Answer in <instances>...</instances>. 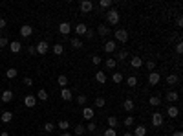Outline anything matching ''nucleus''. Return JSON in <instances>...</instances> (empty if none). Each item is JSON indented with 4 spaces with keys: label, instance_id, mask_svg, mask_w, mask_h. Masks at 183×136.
Instances as JSON below:
<instances>
[{
    "label": "nucleus",
    "instance_id": "1",
    "mask_svg": "<svg viewBox=\"0 0 183 136\" xmlns=\"http://www.w3.org/2000/svg\"><path fill=\"white\" fill-rule=\"evenodd\" d=\"M119 11L117 9H110L108 13H106V22L110 24V26H117L119 24Z\"/></svg>",
    "mask_w": 183,
    "mask_h": 136
},
{
    "label": "nucleus",
    "instance_id": "2",
    "mask_svg": "<svg viewBox=\"0 0 183 136\" xmlns=\"http://www.w3.org/2000/svg\"><path fill=\"white\" fill-rule=\"evenodd\" d=\"M114 37H115V41H117V42H126V41H128V29L119 28V29H115Z\"/></svg>",
    "mask_w": 183,
    "mask_h": 136
},
{
    "label": "nucleus",
    "instance_id": "3",
    "mask_svg": "<svg viewBox=\"0 0 183 136\" xmlns=\"http://www.w3.org/2000/svg\"><path fill=\"white\" fill-rule=\"evenodd\" d=\"M48 50H49V44H48L46 41H40V42H37V46H35V52L40 53V55L48 53Z\"/></svg>",
    "mask_w": 183,
    "mask_h": 136
},
{
    "label": "nucleus",
    "instance_id": "4",
    "mask_svg": "<svg viewBox=\"0 0 183 136\" xmlns=\"http://www.w3.org/2000/svg\"><path fill=\"white\" fill-rule=\"evenodd\" d=\"M159 81H161V76H159L156 70L148 74V85H150V87H156V85H159Z\"/></svg>",
    "mask_w": 183,
    "mask_h": 136
},
{
    "label": "nucleus",
    "instance_id": "5",
    "mask_svg": "<svg viewBox=\"0 0 183 136\" xmlns=\"http://www.w3.org/2000/svg\"><path fill=\"white\" fill-rule=\"evenodd\" d=\"M150 120H152V125H154V127H161V125H163V114H161V112H154Z\"/></svg>",
    "mask_w": 183,
    "mask_h": 136
},
{
    "label": "nucleus",
    "instance_id": "6",
    "mask_svg": "<svg viewBox=\"0 0 183 136\" xmlns=\"http://www.w3.org/2000/svg\"><path fill=\"white\" fill-rule=\"evenodd\" d=\"M79 9H81L82 13H90V11L93 9V4H92L90 0H82V2L79 4Z\"/></svg>",
    "mask_w": 183,
    "mask_h": 136
},
{
    "label": "nucleus",
    "instance_id": "7",
    "mask_svg": "<svg viewBox=\"0 0 183 136\" xmlns=\"http://www.w3.org/2000/svg\"><path fill=\"white\" fill-rule=\"evenodd\" d=\"M93 116H95V111H93V109H90V107H84V109H82V118H84V120L93 122Z\"/></svg>",
    "mask_w": 183,
    "mask_h": 136
},
{
    "label": "nucleus",
    "instance_id": "8",
    "mask_svg": "<svg viewBox=\"0 0 183 136\" xmlns=\"http://www.w3.org/2000/svg\"><path fill=\"white\" fill-rule=\"evenodd\" d=\"M165 99H167L169 103H176V101L180 99V94H178L176 90H169V92H167V96H165Z\"/></svg>",
    "mask_w": 183,
    "mask_h": 136
},
{
    "label": "nucleus",
    "instance_id": "9",
    "mask_svg": "<svg viewBox=\"0 0 183 136\" xmlns=\"http://www.w3.org/2000/svg\"><path fill=\"white\" fill-rule=\"evenodd\" d=\"M59 31H60V35H70V31H71L70 22H60L59 24Z\"/></svg>",
    "mask_w": 183,
    "mask_h": 136
},
{
    "label": "nucleus",
    "instance_id": "10",
    "mask_svg": "<svg viewBox=\"0 0 183 136\" xmlns=\"http://www.w3.org/2000/svg\"><path fill=\"white\" fill-rule=\"evenodd\" d=\"M108 33H110V28H108L106 24H99V26H97V35H99V37H106Z\"/></svg>",
    "mask_w": 183,
    "mask_h": 136
},
{
    "label": "nucleus",
    "instance_id": "11",
    "mask_svg": "<svg viewBox=\"0 0 183 136\" xmlns=\"http://www.w3.org/2000/svg\"><path fill=\"white\" fill-rule=\"evenodd\" d=\"M103 48H104V52H106V53H114V52H115V48H117V44H115L114 41H106Z\"/></svg>",
    "mask_w": 183,
    "mask_h": 136
},
{
    "label": "nucleus",
    "instance_id": "12",
    "mask_svg": "<svg viewBox=\"0 0 183 136\" xmlns=\"http://www.w3.org/2000/svg\"><path fill=\"white\" fill-rule=\"evenodd\" d=\"M60 98H62L64 101H71V99H73V94H71L70 88H60Z\"/></svg>",
    "mask_w": 183,
    "mask_h": 136
},
{
    "label": "nucleus",
    "instance_id": "13",
    "mask_svg": "<svg viewBox=\"0 0 183 136\" xmlns=\"http://www.w3.org/2000/svg\"><path fill=\"white\" fill-rule=\"evenodd\" d=\"M24 105H26L27 109H33V107L37 105V98H35V96H26V98H24Z\"/></svg>",
    "mask_w": 183,
    "mask_h": 136
},
{
    "label": "nucleus",
    "instance_id": "14",
    "mask_svg": "<svg viewBox=\"0 0 183 136\" xmlns=\"http://www.w3.org/2000/svg\"><path fill=\"white\" fill-rule=\"evenodd\" d=\"M167 116H169V118H178V116H180V109H178L176 105H170V107L167 109Z\"/></svg>",
    "mask_w": 183,
    "mask_h": 136
},
{
    "label": "nucleus",
    "instance_id": "15",
    "mask_svg": "<svg viewBox=\"0 0 183 136\" xmlns=\"http://www.w3.org/2000/svg\"><path fill=\"white\" fill-rule=\"evenodd\" d=\"M86 31H88V26H86V24H82V22H81V24H77V26H75V33H77L79 37L86 35Z\"/></svg>",
    "mask_w": 183,
    "mask_h": 136
},
{
    "label": "nucleus",
    "instance_id": "16",
    "mask_svg": "<svg viewBox=\"0 0 183 136\" xmlns=\"http://www.w3.org/2000/svg\"><path fill=\"white\" fill-rule=\"evenodd\" d=\"M130 64H132L134 68H141V66H143V59H141L139 55H134V57H130Z\"/></svg>",
    "mask_w": 183,
    "mask_h": 136
},
{
    "label": "nucleus",
    "instance_id": "17",
    "mask_svg": "<svg viewBox=\"0 0 183 136\" xmlns=\"http://www.w3.org/2000/svg\"><path fill=\"white\" fill-rule=\"evenodd\" d=\"M31 33H33V28H31L29 24H24V26L20 28V35H22V37H29Z\"/></svg>",
    "mask_w": 183,
    "mask_h": 136
},
{
    "label": "nucleus",
    "instance_id": "18",
    "mask_svg": "<svg viewBox=\"0 0 183 136\" xmlns=\"http://www.w3.org/2000/svg\"><path fill=\"white\" fill-rule=\"evenodd\" d=\"M106 79H108V77H106V74H104V72H101V70H99V72H95V81H97L99 85H104V83H106Z\"/></svg>",
    "mask_w": 183,
    "mask_h": 136
},
{
    "label": "nucleus",
    "instance_id": "19",
    "mask_svg": "<svg viewBox=\"0 0 183 136\" xmlns=\"http://www.w3.org/2000/svg\"><path fill=\"white\" fill-rule=\"evenodd\" d=\"M70 44H71V46H73V48H75V50H81V48H82V44H84V42H82V41H81V39H79V37H73V39H70Z\"/></svg>",
    "mask_w": 183,
    "mask_h": 136
},
{
    "label": "nucleus",
    "instance_id": "20",
    "mask_svg": "<svg viewBox=\"0 0 183 136\" xmlns=\"http://www.w3.org/2000/svg\"><path fill=\"white\" fill-rule=\"evenodd\" d=\"M123 109H125L126 112H132V111L136 109V103H134L132 99H125V103H123Z\"/></svg>",
    "mask_w": 183,
    "mask_h": 136
},
{
    "label": "nucleus",
    "instance_id": "21",
    "mask_svg": "<svg viewBox=\"0 0 183 136\" xmlns=\"http://www.w3.org/2000/svg\"><path fill=\"white\" fill-rule=\"evenodd\" d=\"M132 134L134 136H147V127H145V125H137Z\"/></svg>",
    "mask_w": 183,
    "mask_h": 136
},
{
    "label": "nucleus",
    "instance_id": "22",
    "mask_svg": "<svg viewBox=\"0 0 183 136\" xmlns=\"http://www.w3.org/2000/svg\"><path fill=\"white\" fill-rule=\"evenodd\" d=\"M0 120H2V123H9V122L13 120V114H11L9 111H5V112L0 114Z\"/></svg>",
    "mask_w": 183,
    "mask_h": 136
},
{
    "label": "nucleus",
    "instance_id": "23",
    "mask_svg": "<svg viewBox=\"0 0 183 136\" xmlns=\"http://www.w3.org/2000/svg\"><path fill=\"white\" fill-rule=\"evenodd\" d=\"M11 99H13V92H11V90H4V92H2V101H4V103H9Z\"/></svg>",
    "mask_w": 183,
    "mask_h": 136
},
{
    "label": "nucleus",
    "instance_id": "24",
    "mask_svg": "<svg viewBox=\"0 0 183 136\" xmlns=\"http://www.w3.org/2000/svg\"><path fill=\"white\" fill-rule=\"evenodd\" d=\"M104 64H106V68H108V70H114V68L117 66V61H115L114 57H110V59H106V61H104Z\"/></svg>",
    "mask_w": 183,
    "mask_h": 136
},
{
    "label": "nucleus",
    "instance_id": "25",
    "mask_svg": "<svg viewBox=\"0 0 183 136\" xmlns=\"http://www.w3.org/2000/svg\"><path fill=\"white\" fill-rule=\"evenodd\" d=\"M178 81H180L178 74H169V76H167V83H169V85H176Z\"/></svg>",
    "mask_w": 183,
    "mask_h": 136
},
{
    "label": "nucleus",
    "instance_id": "26",
    "mask_svg": "<svg viewBox=\"0 0 183 136\" xmlns=\"http://www.w3.org/2000/svg\"><path fill=\"white\" fill-rule=\"evenodd\" d=\"M106 122H108V127H110V129H115V127L119 125V120H117L115 116H110V118H108Z\"/></svg>",
    "mask_w": 183,
    "mask_h": 136
},
{
    "label": "nucleus",
    "instance_id": "27",
    "mask_svg": "<svg viewBox=\"0 0 183 136\" xmlns=\"http://www.w3.org/2000/svg\"><path fill=\"white\" fill-rule=\"evenodd\" d=\"M20 50H22V44H20L18 41H13V42H11V52H13V53H18Z\"/></svg>",
    "mask_w": 183,
    "mask_h": 136
},
{
    "label": "nucleus",
    "instance_id": "28",
    "mask_svg": "<svg viewBox=\"0 0 183 136\" xmlns=\"http://www.w3.org/2000/svg\"><path fill=\"white\" fill-rule=\"evenodd\" d=\"M57 83H59L62 88H66V87H68V77L62 74V76H59V77H57Z\"/></svg>",
    "mask_w": 183,
    "mask_h": 136
},
{
    "label": "nucleus",
    "instance_id": "29",
    "mask_svg": "<svg viewBox=\"0 0 183 136\" xmlns=\"http://www.w3.org/2000/svg\"><path fill=\"white\" fill-rule=\"evenodd\" d=\"M53 53L55 55H62L64 53V46L62 44H53Z\"/></svg>",
    "mask_w": 183,
    "mask_h": 136
},
{
    "label": "nucleus",
    "instance_id": "30",
    "mask_svg": "<svg viewBox=\"0 0 183 136\" xmlns=\"http://www.w3.org/2000/svg\"><path fill=\"white\" fill-rule=\"evenodd\" d=\"M16 76H18V72H16V68H9V70L5 72V77H7V79H15Z\"/></svg>",
    "mask_w": 183,
    "mask_h": 136
},
{
    "label": "nucleus",
    "instance_id": "31",
    "mask_svg": "<svg viewBox=\"0 0 183 136\" xmlns=\"http://www.w3.org/2000/svg\"><path fill=\"white\" fill-rule=\"evenodd\" d=\"M123 79H125V77H123V74H117V72H115V74H112V81H114L115 85L123 83Z\"/></svg>",
    "mask_w": 183,
    "mask_h": 136
},
{
    "label": "nucleus",
    "instance_id": "32",
    "mask_svg": "<svg viewBox=\"0 0 183 136\" xmlns=\"http://www.w3.org/2000/svg\"><path fill=\"white\" fill-rule=\"evenodd\" d=\"M126 83H128V87H130V88H134V87H137V77H136V76H128Z\"/></svg>",
    "mask_w": 183,
    "mask_h": 136
},
{
    "label": "nucleus",
    "instance_id": "33",
    "mask_svg": "<svg viewBox=\"0 0 183 136\" xmlns=\"http://www.w3.org/2000/svg\"><path fill=\"white\" fill-rule=\"evenodd\" d=\"M37 99H40V101H46V99H48V92H46L44 88H40V90L37 92Z\"/></svg>",
    "mask_w": 183,
    "mask_h": 136
},
{
    "label": "nucleus",
    "instance_id": "34",
    "mask_svg": "<svg viewBox=\"0 0 183 136\" xmlns=\"http://www.w3.org/2000/svg\"><path fill=\"white\" fill-rule=\"evenodd\" d=\"M148 103H150L152 107H159V105H161V99H159V96H152V98L148 99Z\"/></svg>",
    "mask_w": 183,
    "mask_h": 136
},
{
    "label": "nucleus",
    "instance_id": "35",
    "mask_svg": "<svg viewBox=\"0 0 183 136\" xmlns=\"http://www.w3.org/2000/svg\"><path fill=\"white\" fill-rule=\"evenodd\" d=\"M84 133H86V127H84L82 123H79V125L75 127V133H73V134H77V136H82Z\"/></svg>",
    "mask_w": 183,
    "mask_h": 136
},
{
    "label": "nucleus",
    "instance_id": "36",
    "mask_svg": "<svg viewBox=\"0 0 183 136\" xmlns=\"http://www.w3.org/2000/svg\"><path fill=\"white\" fill-rule=\"evenodd\" d=\"M112 6H114L112 0H101V2H99V7H103V9H108V7H112Z\"/></svg>",
    "mask_w": 183,
    "mask_h": 136
},
{
    "label": "nucleus",
    "instance_id": "37",
    "mask_svg": "<svg viewBox=\"0 0 183 136\" xmlns=\"http://www.w3.org/2000/svg\"><path fill=\"white\" fill-rule=\"evenodd\" d=\"M123 125H125V127H132V125H134V116L128 114V116L123 120Z\"/></svg>",
    "mask_w": 183,
    "mask_h": 136
},
{
    "label": "nucleus",
    "instance_id": "38",
    "mask_svg": "<svg viewBox=\"0 0 183 136\" xmlns=\"http://www.w3.org/2000/svg\"><path fill=\"white\" fill-rule=\"evenodd\" d=\"M59 129H60V131H68V129H70V122H68V120H60V122H59Z\"/></svg>",
    "mask_w": 183,
    "mask_h": 136
},
{
    "label": "nucleus",
    "instance_id": "39",
    "mask_svg": "<svg viewBox=\"0 0 183 136\" xmlns=\"http://www.w3.org/2000/svg\"><path fill=\"white\" fill-rule=\"evenodd\" d=\"M97 131V123L95 122H90L88 125H86V133H95Z\"/></svg>",
    "mask_w": 183,
    "mask_h": 136
},
{
    "label": "nucleus",
    "instance_id": "40",
    "mask_svg": "<svg viewBox=\"0 0 183 136\" xmlns=\"http://www.w3.org/2000/svg\"><path fill=\"white\" fill-rule=\"evenodd\" d=\"M104 103H106V99H104V98H95V107L103 109V107H104Z\"/></svg>",
    "mask_w": 183,
    "mask_h": 136
},
{
    "label": "nucleus",
    "instance_id": "41",
    "mask_svg": "<svg viewBox=\"0 0 183 136\" xmlns=\"http://www.w3.org/2000/svg\"><path fill=\"white\" fill-rule=\"evenodd\" d=\"M44 131H46V133H53V131H55V125H53L51 122H48V123L44 125Z\"/></svg>",
    "mask_w": 183,
    "mask_h": 136
},
{
    "label": "nucleus",
    "instance_id": "42",
    "mask_svg": "<svg viewBox=\"0 0 183 136\" xmlns=\"http://www.w3.org/2000/svg\"><path fill=\"white\" fill-rule=\"evenodd\" d=\"M103 136H117V131H115V129H110V127H108V129H106V131L103 133Z\"/></svg>",
    "mask_w": 183,
    "mask_h": 136
},
{
    "label": "nucleus",
    "instance_id": "43",
    "mask_svg": "<svg viewBox=\"0 0 183 136\" xmlns=\"http://www.w3.org/2000/svg\"><path fill=\"white\" fill-rule=\"evenodd\" d=\"M126 57H128V52H126V50H121V52L117 53V59H121V61H125Z\"/></svg>",
    "mask_w": 183,
    "mask_h": 136
},
{
    "label": "nucleus",
    "instance_id": "44",
    "mask_svg": "<svg viewBox=\"0 0 183 136\" xmlns=\"http://www.w3.org/2000/svg\"><path fill=\"white\" fill-rule=\"evenodd\" d=\"M147 68H148L150 72H154V70H156V61H147Z\"/></svg>",
    "mask_w": 183,
    "mask_h": 136
},
{
    "label": "nucleus",
    "instance_id": "45",
    "mask_svg": "<svg viewBox=\"0 0 183 136\" xmlns=\"http://www.w3.org/2000/svg\"><path fill=\"white\" fill-rule=\"evenodd\" d=\"M86 101H88V99H86V96H79V98H77V103H79V105H82V107L86 105Z\"/></svg>",
    "mask_w": 183,
    "mask_h": 136
},
{
    "label": "nucleus",
    "instance_id": "46",
    "mask_svg": "<svg viewBox=\"0 0 183 136\" xmlns=\"http://www.w3.org/2000/svg\"><path fill=\"white\" fill-rule=\"evenodd\" d=\"M92 63H93V64H101V63H103V59H101L99 55H93V57H92Z\"/></svg>",
    "mask_w": 183,
    "mask_h": 136
},
{
    "label": "nucleus",
    "instance_id": "47",
    "mask_svg": "<svg viewBox=\"0 0 183 136\" xmlns=\"http://www.w3.org/2000/svg\"><path fill=\"white\" fill-rule=\"evenodd\" d=\"M176 52H178V53H183V42H181V41H178V44H176Z\"/></svg>",
    "mask_w": 183,
    "mask_h": 136
},
{
    "label": "nucleus",
    "instance_id": "48",
    "mask_svg": "<svg viewBox=\"0 0 183 136\" xmlns=\"http://www.w3.org/2000/svg\"><path fill=\"white\" fill-rule=\"evenodd\" d=\"M7 44H9V42H7V39H5V37H0V48H5Z\"/></svg>",
    "mask_w": 183,
    "mask_h": 136
},
{
    "label": "nucleus",
    "instance_id": "49",
    "mask_svg": "<svg viewBox=\"0 0 183 136\" xmlns=\"http://www.w3.org/2000/svg\"><path fill=\"white\" fill-rule=\"evenodd\" d=\"M24 85H26V87H31V85H33V79H31V77H24Z\"/></svg>",
    "mask_w": 183,
    "mask_h": 136
},
{
    "label": "nucleus",
    "instance_id": "50",
    "mask_svg": "<svg viewBox=\"0 0 183 136\" xmlns=\"http://www.w3.org/2000/svg\"><path fill=\"white\" fill-rule=\"evenodd\" d=\"M176 24H178V28H181V26H183V18H181V17L176 18Z\"/></svg>",
    "mask_w": 183,
    "mask_h": 136
},
{
    "label": "nucleus",
    "instance_id": "51",
    "mask_svg": "<svg viewBox=\"0 0 183 136\" xmlns=\"http://www.w3.org/2000/svg\"><path fill=\"white\" fill-rule=\"evenodd\" d=\"M86 37H88V39H93V37H95V33H93V31H90V29H88V31H86Z\"/></svg>",
    "mask_w": 183,
    "mask_h": 136
},
{
    "label": "nucleus",
    "instance_id": "52",
    "mask_svg": "<svg viewBox=\"0 0 183 136\" xmlns=\"http://www.w3.org/2000/svg\"><path fill=\"white\" fill-rule=\"evenodd\" d=\"M27 52H29V55H33V53H37V52H35V46H29V48H27Z\"/></svg>",
    "mask_w": 183,
    "mask_h": 136
},
{
    "label": "nucleus",
    "instance_id": "53",
    "mask_svg": "<svg viewBox=\"0 0 183 136\" xmlns=\"http://www.w3.org/2000/svg\"><path fill=\"white\" fill-rule=\"evenodd\" d=\"M5 28V18H0V29H4Z\"/></svg>",
    "mask_w": 183,
    "mask_h": 136
},
{
    "label": "nucleus",
    "instance_id": "54",
    "mask_svg": "<svg viewBox=\"0 0 183 136\" xmlns=\"http://www.w3.org/2000/svg\"><path fill=\"white\" fill-rule=\"evenodd\" d=\"M60 136H73V134H71V133H68V131H64V133H62Z\"/></svg>",
    "mask_w": 183,
    "mask_h": 136
},
{
    "label": "nucleus",
    "instance_id": "55",
    "mask_svg": "<svg viewBox=\"0 0 183 136\" xmlns=\"http://www.w3.org/2000/svg\"><path fill=\"white\" fill-rule=\"evenodd\" d=\"M172 136H183V133H181V131H176V133H174Z\"/></svg>",
    "mask_w": 183,
    "mask_h": 136
},
{
    "label": "nucleus",
    "instance_id": "56",
    "mask_svg": "<svg viewBox=\"0 0 183 136\" xmlns=\"http://www.w3.org/2000/svg\"><path fill=\"white\" fill-rule=\"evenodd\" d=\"M0 136H11V134H9L7 131H4V133H0Z\"/></svg>",
    "mask_w": 183,
    "mask_h": 136
},
{
    "label": "nucleus",
    "instance_id": "57",
    "mask_svg": "<svg viewBox=\"0 0 183 136\" xmlns=\"http://www.w3.org/2000/svg\"><path fill=\"white\" fill-rule=\"evenodd\" d=\"M123 136H134V134H132V133H125Z\"/></svg>",
    "mask_w": 183,
    "mask_h": 136
},
{
    "label": "nucleus",
    "instance_id": "58",
    "mask_svg": "<svg viewBox=\"0 0 183 136\" xmlns=\"http://www.w3.org/2000/svg\"><path fill=\"white\" fill-rule=\"evenodd\" d=\"M44 136H48V134H44Z\"/></svg>",
    "mask_w": 183,
    "mask_h": 136
}]
</instances>
